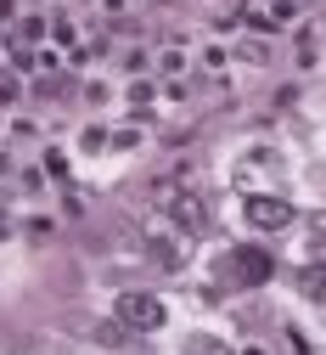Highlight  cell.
Listing matches in <instances>:
<instances>
[{
  "mask_svg": "<svg viewBox=\"0 0 326 355\" xmlns=\"http://www.w3.org/2000/svg\"><path fill=\"white\" fill-rule=\"evenodd\" d=\"M315 57H320V34H315V28H304V34H298V62H304V68H315Z\"/></svg>",
  "mask_w": 326,
  "mask_h": 355,
  "instance_id": "5",
  "label": "cell"
},
{
  "mask_svg": "<svg viewBox=\"0 0 326 355\" xmlns=\"http://www.w3.org/2000/svg\"><path fill=\"white\" fill-rule=\"evenodd\" d=\"M174 220H180L185 232H203L208 226V203L203 198H174Z\"/></svg>",
  "mask_w": 326,
  "mask_h": 355,
  "instance_id": "4",
  "label": "cell"
},
{
  "mask_svg": "<svg viewBox=\"0 0 326 355\" xmlns=\"http://www.w3.org/2000/svg\"><path fill=\"white\" fill-rule=\"evenodd\" d=\"M118 322L124 327H135V333H158L163 327V299L158 293H141V288H129V293H118Z\"/></svg>",
  "mask_w": 326,
  "mask_h": 355,
  "instance_id": "1",
  "label": "cell"
},
{
  "mask_svg": "<svg viewBox=\"0 0 326 355\" xmlns=\"http://www.w3.org/2000/svg\"><path fill=\"white\" fill-rule=\"evenodd\" d=\"M248 355H259V349H248Z\"/></svg>",
  "mask_w": 326,
  "mask_h": 355,
  "instance_id": "8",
  "label": "cell"
},
{
  "mask_svg": "<svg viewBox=\"0 0 326 355\" xmlns=\"http://www.w3.org/2000/svg\"><path fill=\"white\" fill-rule=\"evenodd\" d=\"M242 214H248V226H259V232H287L293 220H298V209L287 198H270V192H253L242 203Z\"/></svg>",
  "mask_w": 326,
  "mask_h": 355,
  "instance_id": "2",
  "label": "cell"
},
{
  "mask_svg": "<svg viewBox=\"0 0 326 355\" xmlns=\"http://www.w3.org/2000/svg\"><path fill=\"white\" fill-rule=\"evenodd\" d=\"M12 96H17V85H12V79H0V102H12Z\"/></svg>",
  "mask_w": 326,
  "mask_h": 355,
  "instance_id": "6",
  "label": "cell"
},
{
  "mask_svg": "<svg viewBox=\"0 0 326 355\" xmlns=\"http://www.w3.org/2000/svg\"><path fill=\"white\" fill-rule=\"evenodd\" d=\"M230 271L242 277V288H264L275 265H270V254H264V248H237V254H230Z\"/></svg>",
  "mask_w": 326,
  "mask_h": 355,
  "instance_id": "3",
  "label": "cell"
},
{
  "mask_svg": "<svg viewBox=\"0 0 326 355\" xmlns=\"http://www.w3.org/2000/svg\"><path fill=\"white\" fill-rule=\"evenodd\" d=\"M0 17H12V0H0Z\"/></svg>",
  "mask_w": 326,
  "mask_h": 355,
  "instance_id": "7",
  "label": "cell"
}]
</instances>
